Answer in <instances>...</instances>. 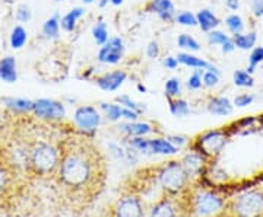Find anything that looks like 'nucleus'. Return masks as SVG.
Here are the masks:
<instances>
[{
  "mask_svg": "<svg viewBox=\"0 0 263 217\" xmlns=\"http://www.w3.org/2000/svg\"><path fill=\"white\" fill-rule=\"evenodd\" d=\"M124 42L120 37H110L98 51V61L101 64H117L124 56Z\"/></svg>",
  "mask_w": 263,
  "mask_h": 217,
  "instance_id": "nucleus-10",
  "label": "nucleus"
},
{
  "mask_svg": "<svg viewBox=\"0 0 263 217\" xmlns=\"http://www.w3.org/2000/svg\"><path fill=\"white\" fill-rule=\"evenodd\" d=\"M138 91H141V92H143V94H145V92H146V88L139 83V85H138Z\"/></svg>",
  "mask_w": 263,
  "mask_h": 217,
  "instance_id": "nucleus-51",
  "label": "nucleus"
},
{
  "mask_svg": "<svg viewBox=\"0 0 263 217\" xmlns=\"http://www.w3.org/2000/svg\"><path fill=\"white\" fill-rule=\"evenodd\" d=\"M167 140H168L171 144H174V146L179 149V147L184 146V144L187 143V137H184V136H177V134H173V136H168V137H167Z\"/></svg>",
  "mask_w": 263,
  "mask_h": 217,
  "instance_id": "nucleus-44",
  "label": "nucleus"
},
{
  "mask_svg": "<svg viewBox=\"0 0 263 217\" xmlns=\"http://www.w3.org/2000/svg\"><path fill=\"white\" fill-rule=\"evenodd\" d=\"M197 27L202 29L203 32H209L214 31L219 27L221 20L216 16L215 13L211 9H200L196 15Z\"/></svg>",
  "mask_w": 263,
  "mask_h": 217,
  "instance_id": "nucleus-20",
  "label": "nucleus"
},
{
  "mask_svg": "<svg viewBox=\"0 0 263 217\" xmlns=\"http://www.w3.org/2000/svg\"><path fill=\"white\" fill-rule=\"evenodd\" d=\"M208 113L216 117H227L233 113L234 105L226 96H212L206 104Z\"/></svg>",
  "mask_w": 263,
  "mask_h": 217,
  "instance_id": "nucleus-16",
  "label": "nucleus"
},
{
  "mask_svg": "<svg viewBox=\"0 0 263 217\" xmlns=\"http://www.w3.org/2000/svg\"><path fill=\"white\" fill-rule=\"evenodd\" d=\"M27 41H28V32L22 25H16L12 28L9 35L10 47L13 50H21V48L25 47Z\"/></svg>",
  "mask_w": 263,
  "mask_h": 217,
  "instance_id": "nucleus-25",
  "label": "nucleus"
},
{
  "mask_svg": "<svg viewBox=\"0 0 263 217\" xmlns=\"http://www.w3.org/2000/svg\"><path fill=\"white\" fill-rule=\"evenodd\" d=\"M174 20H176L179 25H183V27H197L196 15H193V13H192V12H189V10H181V12H177Z\"/></svg>",
  "mask_w": 263,
  "mask_h": 217,
  "instance_id": "nucleus-37",
  "label": "nucleus"
},
{
  "mask_svg": "<svg viewBox=\"0 0 263 217\" xmlns=\"http://www.w3.org/2000/svg\"><path fill=\"white\" fill-rule=\"evenodd\" d=\"M226 6L230 10L240 9V0H226Z\"/></svg>",
  "mask_w": 263,
  "mask_h": 217,
  "instance_id": "nucleus-48",
  "label": "nucleus"
},
{
  "mask_svg": "<svg viewBox=\"0 0 263 217\" xmlns=\"http://www.w3.org/2000/svg\"><path fill=\"white\" fill-rule=\"evenodd\" d=\"M85 5H91V3H94V0H82Z\"/></svg>",
  "mask_w": 263,
  "mask_h": 217,
  "instance_id": "nucleus-52",
  "label": "nucleus"
},
{
  "mask_svg": "<svg viewBox=\"0 0 263 217\" xmlns=\"http://www.w3.org/2000/svg\"><path fill=\"white\" fill-rule=\"evenodd\" d=\"M233 82L237 88H253L254 77L247 70H235L233 73Z\"/></svg>",
  "mask_w": 263,
  "mask_h": 217,
  "instance_id": "nucleus-31",
  "label": "nucleus"
},
{
  "mask_svg": "<svg viewBox=\"0 0 263 217\" xmlns=\"http://www.w3.org/2000/svg\"><path fill=\"white\" fill-rule=\"evenodd\" d=\"M233 217H263V189H250L237 196L228 206Z\"/></svg>",
  "mask_w": 263,
  "mask_h": 217,
  "instance_id": "nucleus-5",
  "label": "nucleus"
},
{
  "mask_svg": "<svg viewBox=\"0 0 263 217\" xmlns=\"http://www.w3.org/2000/svg\"><path fill=\"white\" fill-rule=\"evenodd\" d=\"M183 196L186 197L184 191H183ZM187 200H184L180 208H181V216L186 214V213H195L197 216L206 217L212 216L218 213L219 210H222L226 206V201L221 196H218L214 191H209V189H199L196 192L190 194L186 197Z\"/></svg>",
  "mask_w": 263,
  "mask_h": 217,
  "instance_id": "nucleus-3",
  "label": "nucleus"
},
{
  "mask_svg": "<svg viewBox=\"0 0 263 217\" xmlns=\"http://www.w3.org/2000/svg\"><path fill=\"white\" fill-rule=\"evenodd\" d=\"M177 47L184 50L186 53H196L200 50V44L197 42L195 37H192L190 34H180L177 38Z\"/></svg>",
  "mask_w": 263,
  "mask_h": 217,
  "instance_id": "nucleus-29",
  "label": "nucleus"
},
{
  "mask_svg": "<svg viewBox=\"0 0 263 217\" xmlns=\"http://www.w3.org/2000/svg\"><path fill=\"white\" fill-rule=\"evenodd\" d=\"M60 146L50 142H35L29 146L28 172L37 177L54 175L60 162Z\"/></svg>",
  "mask_w": 263,
  "mask_h": 217,
  "instance_id": "nucleus-2",
  "label": "nucleus"
},
{
  "mask_svg": "<svg viewBox=\"0 0 263 217\" xmlns=\"http://www.w3.org/2000/svg\"><path fill=\"white\" fill-rule=\"evenodd\" d=\"M205 70H193V73L189 76L187 82H186V86H187L190 91H199L203 83H202V75H203Z\"/></svg>",
  "mask_w": 263,
  "mask_h": 217,
  "instance_id": "nucleus-39",
  "label": "nucleus"
},
{
  "mask_svg": "<svg viewBox=\"0 0 263 217\" xmlns=\"http://www.w3.org/2000/svg\"><path fill=\"white\" fill-rule=\"evenodd\" d=\"M12 178H13V170L5 161H0V199L9 191L12 185Z\"/></svg>",
  "mask_w": 263,
  "mask_h": 217,
  "instance_id": "nucleus-26",
  "label": "nucleus"
},
{
  "mask_svg": "<svg viewBox=\"0 0 263 217\" xmlns=\"http://www.w3.org/2000/svg\"><path fill=\"white\" fill-rule=\"evenodd\" d=\"M221 50H222V53H224V54H231V53L234 51L235 46H234V41H233V37L230 38V39H227L226 42L221 46Z\"/></svg>",
  "mask_w": 263,
  "mask_h": 217,
  "instance_id": "nucleus-47",
  "label": "nucleus"
},
{
  "mask_svg": "<svg viewBox=\"0 0 263 217\" xmlns=\"http://www.w3.org/2000/svg\"><path fill=\"white\" fill-rule=\"evenodd\" d=\"M233 41H234L235 48L243 50V51H249V50H253V48L256 47L257 34H256L254 31L235 34V35H233Z\"/></svg>",
  "mask_w": 263,
  "mask_h": 217,
  "instance_id": "nucleus-23",
  "label": "nucleus"
},
{
  "mask_svg": "<svg viewBox=\"0 0 263 217\" xmlns=\"http://www.w3.org/2000/svg\"><path fill=\"white\" fill-rule=\"evenodd\" d=\"M226 27L233 35L241 34V32H245L246 28L245 19L241 18L238 13H231V15H228L226 18Z\"/></svg>",
  "mask_w": 263,
  "mask_h": 217,
  "instance_id": "nucleus-30",
  "label": "nucleus"
},
{
  "mask_svg": "<svg viewBox=\"0 0 263 217\" xmlns=\"http://www.w3.org/2000/svg\"><path fill=\"white\" fill-rule=\"evenodd\" d=\"M165 96L168 99H174V98H179L181 94V80L179 77H171L165 82Z\"/></svg>",
  "mask_w": 263,
  "mask_h": 217,
  "instance_id": "nucleus-34",
  "label": "nucleus"
},
{
  "mask_svg": "<svg viewBox=\"0 0 263 217\" xmlns=\"http://www.w3.org/2000/svg\"><path fill=\"white\" fill-rule=\"evenodd\" d=\"M148 10L165 22H171L176 18V8L171 0H151Z\"/></svg>",
  "mask_w": 263,
  "mask_h": 217,
  "instance_id": "nucleus-14",
  "label": "nucleus"
},
{
  "mask_svg": "<svg viewBox=\"0 0 263 217\" xmlns=\"http://www.w3.org/2000/svg\"><path fill=\"white\" fill-rule=\"evenodd\" d=\"M146 56L149 57V58H157V57L160 56V46H158L157 41H151L149 44H148Z\"/></svg>",
  "mask_w": 263,
  "mask_h": 217,
  "instance_id": "nucleus-43",
  "label": "nucleus"
},
{
  "mask_svg": "<svg viewBox=\"0 0 263 217\" xmlns=\"http://www.w3.org/2000/svg\"><path fill=\"white\" fill-rule=\"evenodd\" d=\"M100 108H101V111H103L104 117H105L108 121H111V123H116V121H119L120 118H123V106L117 104V102H116V104H107V102H103V104L100 105Z\"/></svg>",
  "mask_w": 263,
  "mask_h": 217,
  "instance_id": "nucleus-28",
  "label": "nucleus"
},
{
  "mask_svg": "<svg viewBox=\"0 0 263 217\" xmlns=\"http://www.w3.org/2000/svg\"><path fill=\"white\" fill-rule=\"evenodd\" d=\"M110 3V0H100V8H105Z\"/></svg>",
  "mask_w": 263,
  "mask_h": 217,
  "instance_id": "nucleus-50",
  "label": "nucleus"
},
{
  "mask_svg": "<svg viewBox=\"0 0 263 217\" xmlns=\"http://www.w3.org/2000/svg\"><path fill=\"white\" fill-rule=\"evenodd\" d=\"M149 149L151 155H164V156H171V155H176L179 149L171 144L167 139H149Z\"/></svg>",
  "mask_w": 263,
  "mask_h": 217,
  "instance_id": "nucleus-21",
  "label": "nucleus"
},
{
  "mask_svg": "<svg viewBox=\"0 0 263 217\" xmlns=\"http://www.w3.org/2000/svg\"><path fill=\"white\" fill-rule=\"evenodd\" d=\"M221 79V72L219 69H212V70H205L202 75V83L205 88H215L219 83Z\"/></svg>",
  "mask_w": 263,
  "mask_h": 217,
  "instance_id": "nucleus-35",
  "label": "nucleus"
},
{
  "mask_svg": "<svg viewBox=\"0 0 263 217\" xmlns=\"http://www.w3.org/2000/svg\"><path fill=\"white\" fill-rule=\"evenodd\" d=\"M0 80L5 83L18 82V64L13 56H6L0 58Z\"/></svg>",
  "mask_w": 263,
  "mask_h": 217,
  "instance_id": "nucleus-15",
  "label": "nucleus"
},
{
  "mask_svg": "<svg viewBox=\"0 0 263 217\" xmlns=\"http://www.w3.org/2000/svg\"><path fill=\"white\" fill-rule=\"evenodd\" d=\"M228 134L230 133L226 128H218V130L203 133L192 143V150L200 153L206 159L215 158L226 147L227 142H228Z\"/></svg>",
  "mask_w": 263,
  "mask_h": 217,
  "instance_id": "nucleus-6",
  "label": "nucleus"
},
{
  "mask_svg": "<svg viewBox=\"0 0 263 217\" xmlns=\"http://www.w3.org/2000/svg\"><path fill=\"white\" fill-rule=\"evenodd\" d=\"M110 3H111L113 6H120L123 3V0H110Z\"/></svg>",
  "mask_w": 263,
  "mask_h": 217,
  "instance_id": "nucleus-49",
  "label": "nucleus"
},
{
  "mask_svg": "<svg viewBox=\"0 0 263 217\" xmlns=\"http://www.w3.org/2000/svg\"><path fill=\"white\" fill-rule=\"evenodd\" d=\"M57 2H65V0H57Z\"/></svg>",
  "mask_w": 263,
  "mask_h": 217,
  "instance_id": "nucleus-53",
  "label": "nucleus"
},
{
  "mask_svg": "<svg viewBox=\"0 0 263 217\" xmlns=\"http://www.w3.org/2000/svg\"><path fill=\"white\" fill-rule=\"evenodd\" d=\"M60 150L62 156L54 173L57 185L75 206H88L104 188L103 158L92 144L85 140L60 144Z\"/></svg>",
  "mask_w": 263,
  "mask_h": 217,
  "instance_id": "nucleus-1",
  "label": "nucleus"
},
{
  "mask_svg": "<svg viewBox=\"0 0 263 217\" xmlns=\"http://www.w3.org/2000/svg\"><path fill=\"white\" fill-rule=\"evenodd\" d=\"M139 115L141 114H138L136 111H132L129 108H124L123 106V118L124 120H127V121H136L139 118Z\"/></svg>",
  "mask_w": 263,
  "mask_h": 217,
  "instance_id": "nucleus-46",
  "label": "nucleus"
},
{
  "mask_svg": "<svg viewBox=\"0 0 263 217\" xmlns=\"http://www.w3.org/2000/svg\"><path fill=\"white\" fill-rule=\"evenodd\" d=\"M206 158H203L200 153H197L195 150H190L181 159V165H183V168L184 170L187 172V175L190 178H193V177H197V175H200L202 173V170L205 168V163H206Z\"/></svg>",
  "mask_w": 263,
  "mask_h": 217,
  "instance_id": "nucleus-13",
  "label": "nucleus"
},
{
  "mask_svg": "<svg viewBox=\"0 0 263 217\" xmlns=\"http://www.w3.org/2000/svg\"><path fill=\"white\" fill-rule=\"evenodd\" d=\"M0 120H2V118H0Z\"/></svg>",
  "mask_w": 263,
  "mask_h": 217,
  "instance_id": "nucleus-54",
  "label": "nucleus"
},
{
  "mask_svg": "<svg viewBox=\"0 0 263 217\" xmlns=\"http://www.w3.org/2000/svg\"><path fill=\"white\" fill-rule=\"evenodd\" d=\"M15 18L21 24H27L32 18V10L28 5H19L16 8V12H15Z\"/></svg>",
  "mask_w": 263,
  "mask_h": 217,
  "instance_id": "nucleus-40",
  "label": "nucleus"
},
{
  "mask_svg": "<svg viewBox=\"0 0 263 217\" xmlns=\"http://www.w3.org/2000/svg\"><path fill=\"white\" fill-rule=\"evenodd\" d=\"M157 182L167 192V196H180L184 189L190 187V177L184 170L181 162L170 161L157 169Z\"/></svg>",
  "mask_w": 263,
  "mask_h": 217,
  "instance_id": "nucleus-4",
  "label": "nucleus"
},
{
  "mask_svg": "<svg viewBox=\"0 0 263 217\" xmlns=\"http://www.w3.org/2000/svg\"><path fill=\"white\" fill-rule=\"evenodd\" d=\"M85 9L78 6V8H73L70 12H67L63 18L60 19V28L66 31V32H73L76 29V25H78V20L84 16Z\"/></svg>",
  "mask_w": 263,
  "mask_h": 217,
  "instance_id": "nucleus-22",
  "label": "nucleus"
},
{
  "mask_svg": "<svg viewBox=\"0 0 263 217\" xmlns=\"http://www.w3.org/2000/svg\"><path fill=\"white\" fill-rule=\"evenodd\" d=\"M181 208L177 201L173 200V196H167L158 200L149 210L148 217H180Z\"/></svg>",
  "mask_w": 263,
  "mask_h": 217,
  "instance_id": "nucleus-11",
  "label": "nucleus"
},
{
  "mask_svg": "<svg viewBox=\"0 0 263 217\" xmlns=\"http://www.w3.org/2000/svg\"><path fill=\"white\" fill-rule=\"evenodd\" d=\"M162 66L165 67V69H170V70H174V69H177V66H179V60H177V57H165L162 60Z\"/></svg>",
  "mask_w": 263,
  "mask_h": 217,
  "instance_id": "nucleus-45",
  "label": "nucleus"
},
{
  "mask_svg": "<svg viewBox=\"0 0 263 217\" xmlns=\"http://www.w3.org/2000/svg\"><path fill=\"white\" fill-rule=\"evenodd\" d=\"M230 38L231 37L228 34H226L224 31H219V29H214V31L206 32V39L209 46H219L221 47L227 39H230Z\"/></svg>",
  "mask_w": 263,
  "mask_h": 217,
  "instance_id": "nucleus-38",
  "label": "nucleus"
},
{
  "mask_svg": "<svg viewBox=\"0 0 263 217\" xmlns=\"http://www.w3.org/2000/svg\"><path fill=\"white\" fill-rule=\"evenodd\" d=\"M73 123L78 132L82 133L85 137L94 136L101 124V114L92 105H81L75 110Z\"/></svg>",
  "mask_w": 263,
  "mask_h": 217,
  "instance_id": "nucleus-7",
  "label": "nucleus"
},
{
  "mask_svg": "<svg viewBox=\"0 0 263 217\" xmlns=\"http://www.w3.org/2000/svg\"><path fill=\"white\" fill-rule=\"evenodd\" d=\"M170 104V113L173 114L177 118H184L190 114V106L189 102L183 98H174V99H168Z\"/></svg>",
  "mask_w": 263,
  "mask_h": 217,
  "instance_id": "nucleus-27",
  "label": "nucleus"
},
{
  "mask_svg": "<svg viewBox=\"0 0 263 217\" xmlns=\"http://www.w3.org/2000/svg\"><path fill=\"white\" fill-rule=\"evenodd\" d=\"M92 38L98 46H104L108 39V28H107V24L100 20L97 22L94 27H92Z\"/></svg>",
  "mask_w": 263,
  "mask_h": 217,
  "instance_id": "nucleus-32",
  "label": "nucleus"
},
{
  "mask_svg": "<svg viewBox=\"0 0 263 217\" xmlns=\"http://www.w3.org/2000/svg\"><path fill=\"white\" fill-rule=\"evenodd\" d=\"M32 114L46 121H60L66 117V110L63 102L50 99V98H40L34 101V110Z\"/></svg>",
  "mask_w": 263,
  "mask_h": 217,
  "instance_id": "nucleus-8",
  "label": "nucleus"
},
{
  "mask_svg": "<svg viewBox=\"0 0 263 217\" xmlns=\"http://www.w3.org/2000/svg\"><path fill=\"white\" fill-rule=\"evenodd\" d=\"M250 9L254 18H263V0H252Z\"/></svg>",
  "mask_w": 263,
  "mask_h": 217,
  "instance_id": "nucleus-42",
  "label": "nucleus"
},
{
  "mask_svg": "<svg viewBox=\"0 0 263 217\" xmlns=\"http://www.w3.org/2000/svg\"><path fill=\"white\" fill-rule=\"evenodd\" d=\"M263 63V47H254L250 50V56H249V66H247V72L253 75L256 69Z\"/></svg>",
  "mask_w": 263,
  "mask_h": 217,
  "instance_id": "nucleus-33",
  "label": "nucleus"
},
{
  "mask_svg": "<svg viewBox=\"0 0 263 217\" xmlns=\"http://www.w3.org/2000/svg\"><path fill=\"white\" fill-rule=\"evenodd\" d=\"M116 102L119 105H122L124 108H129L132 111H136L138 114H142L145 111V106L142 104H138L136 101H133L129 95H120L116 98Z\"/></svg>",
  "mask_w": 263,
  "mask_h": 217,
  "instance_id": "nucleus-36",
  "label": "nucleus"
},
{
  "mask_svg": "<svg viewBox=\"0 0 263 217\" xmlns=\"http://www.w3.org/2000/svg\"><path fill=\"white\" fill-rule=\"evenodd\" d=\"M126 79H127V73L124 70H114L98 76L95 79V83L105 92H114L126 82Z\"/></svg>",
  "mask_w": 263,
  "mask_h": 217,
  "instance_id": "nucleus-12",
  "label": "nucleus"
},
{
  "mask_svg": "<svg viewBox=\"0 0 263 217\" xmlns=\"http://www.w3.org/2000/svg\"><path fill=\"white\" fill-rule=\"evenodd\" d=\"M43 35L47 38V39H57L59 34H60V15L54 13L53 16L43 24V28H41Z\"/></svg>",
  "mask_w": 263,
  "mask_h": 217,
  "instance_id": "nucleus-24",
  "label": "nucleus"
},
{
  "mask_svg": "<svg viewBox=\"0 0 263 217\" xmlns=\"http://www.w3.org/2000/svg\"><path fill=\"white\" fill-rule=\"evenodd\" d=\"M111 217H145V207L142 200L135 194L123 196L111 208Z\"/></svg>",
  "mask_w": 263,
  "mask_h": 217,
  "instance_id": "nucleus-9",
  "label": "nucleus"
},
{
  "mask_svg": "<svg viewBox=\"0 0 263 217\" xmlns=\"http://www.w3.org/2000/svg\"><path fill=\"white\" fill-rule=\"evenodd\" d=\"M254 99H256V96L253 94H240L234 98L233 105L237 108H246V106L253 104Z\"/></svg>",
  "mask_w": 263,
  "mask_h": 217,
  "instance_id": "nucleus-41",
  "label": "nucleus"
},
{
  "mask_svg": "<svg viewBox=\"0 0 263 217\" xmlns=\"http://www.w3.org/2000/svg\"><path fill=\"white\" fill-rule=\"evenodd\" d=\"M120 132L124 133L129 139L132 137H145L151 133H154V125L149 123H143V121H127V123L120 124Z\"/></svg>",
  "mask_w": 263,
  "mask_h": 217,
  "instance_id": "nucleus-17",
  "label": "nucleus"
},
{
  "mask_svg": "<svg viewBox=\"0 0 263 217\" xmlns=\"http://www.w3.org/2000/svg\"><path fill=\"white\" fill-rule=\"evenodd\" d=\"M176 57H177V60H179V64L192 67V69H195V70H197V69H199V70H212V69H216L212 63H209L205 58L195 56V54H192V53L183 51V53H179Z\"/></svg>",
  "mask_w": 263,
  "mask_h": 217,
  "instance_id": "nucleus-19",
  "label": "nucleus"
},
{
  "mask_svg": "<svg viewBox=\"0 0 263 217\" xmlns=\"http://www.w3.org/2000/svg\"><path fill=\"white\" fill-rule=\"evenodd\" d=\"M3 106L13 114H29L34 110V101L27 98H2Z\"/></svg>",
  "mask_w": 263,
  "mask_h": 217,
  "instance_id": "nucleus-18",
  "label": "nucleus"
}]
</instances>
